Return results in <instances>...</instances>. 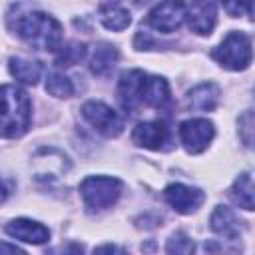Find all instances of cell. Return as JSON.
<instances>
[{
	"mask_svg": "<svg viewBox=\"0 0 255 255\" xmlns=\"http://www.w3.org/2000/svg\"><path fill=\"white\" fill-rule=\"evenodd\" d=\"M14 30L34 50L58 52L62 46V24L46 12H28L20 16Z\"/></svg>",
	"mask_w": 255,
	"mask_h": 255,
	"instance_id": "obj_2",
	"label": "cell"
},
{
	"mask_svg": "<svg viewBox=\"0 0 255 255\" xmlns=\"http://www.w3.org/2000/svg\"><path fill=\"white\" fill-rule=\"evenodd\" d=\"M4 233L10 235L12 239L32 243V245H42L50 239V229L46 225H42L40 221H34V219H26V217L8 221L4 225Z\"/></svg>",
	"mask_w": 255,
	"mask_h": 255,
	"instance_id": "obj_11",
	"label": "cell"
},
{
	"mask_svg": "<svg viewBox=\"0 0 255 255\" xmlns=\"http://www.w3.org/2000/svg\"><path fill=\"white\" fill-rule=\"evenodd\" d=\"M46 92L54 98H70L74 94V86L70 82V78H66L60 72H50L46 78Z\"/></svg>",
	"mask_w": 255,
	"mask_h": 255,
	"instance_id": "obj_21",
	"label": "cell"
},
{
	"mask_svg": "<svg viewBox=\"0 0 255 255\" xmlns=\"http://www.w3.org/2000/svg\"><path fill=\"white\" fill-rule=\"evenodd\" d=\"M98 18H100V22H102L108 30H112V32H122V30H126V28L131 24L129 12H128L120 2H116V0H106V2H102L100 8H98Z\"/></svg>",
	"mask_w": 255,
	"mask_h": 255,
	"instance_id": "obj_15",
	"label": "cell"
},
{
	"mask_svg": "<svg viewBox=\"0 0 255 255\" xmlns=\"http://www.w3.org/2000/svg\"><path fill=\"white\" fill-rule=\"evenodd\" d=\"M32 104L28 94L12 84L2 86V137H20L28 131Z\"/></svg>",
	"mask_w": 255,
	"mask_h": 255,
	"instance_id": "obj_3",
	"label": "cell"
},
{
	"mask_svg": "<svg viewBox=\"0 0 255 255\" xmlns=\"http://www.w3.org/2000/svg\"><path fill=\"white\" fill-rule=\"evenodd\" d=\"M211 58L225 70L241 72L247 70L253 62V44L251 38L243 32H229L219 46L211 50Z\"/></svg>",
	"mask_w": 255,
	"mask_h": 255,
	"instance_id": "obj_4",
	"label": "cell"
},
{
	"mask_svg": "<svg viewBox=\"0 0 255 255\" xmlns=\"http://www.w3.org/2000/svg\"><path fill=\"white\" fill-rule=\"evenodd\" d=\"M165 251H167V253H193V251H195V243H193L183 231H177V233H173V235L167 239Z\"/></svg>",
	"mask_w": 255,
	"mask_h": 255,
	"instance_id": "obj_22",
	"label": "cell"
},
{
	"mask_svg": "<svg viewBox=\"0 0 255 255\" xmlns=\"http://www.w3.org/2000/svg\"><path fill=\"white\" fill-rule=\"evenodd\" d=\"M213 137H215V126L205 118H193L179 124V141L187 153L195 155L205 151Z\"/></svg>",
	"mask_w": 255,
	"mask_h": 255,
	"instance_id": "obj_7",
	"label": "cell"
},
{
	"mask_svg": "<svg viewBox=\"0 0 255 255\" xmlns=\"http://www.w3.org/2000/svg\"><path fill=\"white\" fill-rule=\"evenodd\" d=\"M221 2H223L225 12L231 18H239V16L247 14L255 4V0H221Z\"/></svg>",
	"mask_w": 255,
	"mask_h": 255,
	"instance_id": "obj_23",
	"label": "cell"
},
{
	"mask_svg": "<svg viewBox=\"0 0 255 255\" xmlns=\"http://www.w3.org/2000/svg\"><path fill=\"white\" fill-rule=\"evenodd\" d=\"M251 20L255 22V4H253V8H251Z\"/></svg>",
	"mask_w": 255,
	"mask_h": 255,
	"instance_id": "obj_26",
	"label": "cell"
},
{
	"mask_svg": "<svg viewBox=\"0 0 255 255\" xmlns=\"http://www.w3.org/2000/svg\"><path fill=\"white\" fill-rule=\"evenodd\" d=\"M131 4H135V6H145V4H151V2H155V0H129Z\"/></svg>",
	"mask_w": 255,
	"mask_h": 255,
	"instance_id": "obj_25",
	"label": "cell"
},
{
	"mask_svg": "<svg viewBox=\"0 0 255 255\" xmlns=\"http://www.w3.org/2000/svg\"><path fill=\"white\" fill-rule=\"evenodd\" d=\"M237 133H239L241 143L255 151V108H249L239 116Z\"/></svg>",
	"mask_w": 255,
	"mask_h": 255,
	"instance_id": "obj_19",
	"label": "cell"
},
{
	"mask_svg": "<svg viewBox=\"0 0 255 255\" xmlns=\"http://www.w3.org/2000/svg\"><path fill=\"white\" fill-rule=\"evenodd\" d=\"M131 141L145 149H163V145L169 141V129L163 122H141L131 131Z\"/></svg>",
	"mask_w": 255,
	"mask_h": 255,
	"instance_id": "obj_12",
	"label": "cell"
},
{
	"mask_svg": "<svg viewBox=\"0 0 255 255\" xmlns=\"http://www.w3.org/2000/svg\"><path fill=\"white\" fill-rule=\"evenodd\" d=\"M187 6L183 0H161L145 18V24L161 34L175 32L185 20Z\"/></svg>",
	"mask_w": 255,
	"mask_h": 255,
	"instance_id": "obj_8",
	"label": "cell"
},
{
	"mask_svg": "<svg viewBox=\"0 0 255 255\" xmlns=\"http://www.w3.org/2000/svg\"><path fill=\"white\" fill-rule=\"evenodd\" d=\"M118 60H120V52H118V48L112 46V44H108V42H100V44L94 48V52H92V58H90V70H92L94 76L104 78V76L112 74V70L116 68Z\"/></svg>",
	"mask_w": 255,
	"mask_h": 255,
	"instance_id": "obj_16",
	"label": "cell"
},
{
	"mask_svg": "<svg viewBox=\"0 0 255 255\" xmlns=\"http://www.w3.org/2000/svg\"><path fill=\"white\" fill-rule=\"evenodd\" d=\"M231 199L247 211H255V181L249 173H239L231 185Z\"/></svg>",
	"mask_w": 255,
	"mask_h": 255,
	"instance_id": "obj_18",
	"label": "cell"
},
{
	"mask_svg": "<svg viewBox=\"0 0 255 255\" xmlns=\"http://www.w3.org/2000/svg\"><path fill=\"white\" fill-rule=\"evenodd\" d=\"M185 18L191 32L209 36L217 24V0H189Z\"/></svg>",
	"mask_w": 255,
	"mask_h": 255,
	"instance_id": "obj_9",
	"label": "cell"
},
{
	"mask_svg": "<svg viewBox=\"0 0 255 255\" xmlns=\"http://www.w3.org/2000/svg\"><path fill=\"white\" fill-rule=\"evenodd\" d=\"M86 52H88V48L84 42H68L66 46H60V50L56 54V66H60V68L74 66L86 56Z\"/></svg>",
	"mask_w": 255,
	"mask_h": 255,
	"instance_id": "obj_20",
	"label": "cell"
},
{
	"mask_svg": "<svg viewBox=\"0 0 255 255\" xmlns=\"http://www.w3.org/2000/svg\"><path fill=\"white\" fill-rule=\"evenodd\" d=\"M124 191V183L118 177L108 175H90L80 183V195L88 211H104L120 199Z\"/></svg>",
	"mask_w": 255,
	"mask_h": 255,
	"instance_id": "obj_5",
	"label": "cell"
},
{
	"mask_svg": "<svg viewBox=\"0 0 255 255\" xmlns=\"http://www.w3.org/2000/svg\"><path fill=\"white\" fill-rule=\"evenodd\" d=\"M163 197L177 213L183 215L197 211L205 201V193L199 187H191L185 183H169L163 189Z\"/></svg>",
	"mask_w": 255,
	"mask_h": 255,
	"instance_id": "obj_10",
	"label": "cell"
},
{
	"mask_svg": "<svg viewBox=\"0 0 255 255\" xmlns=\"http://www.w3.org/2000/svg\"><path fill=\"white\" fill-rule=\"evenodd\" d=\"M171 100L169 84L161 76H149L141 70H129L120 76L118 102L128 114H135L139 106L165 108Z\"/></svg>",
	"mask_w": 255,
	"mask_h": 255,
	"instance_id": "obj_1",
	"label": "cell"
},
{
	"mask_svg": "<svg viewBox=\"0 0 255 255\" xmlns=\"http://www.w3.org/2000/svg\"><path fill=\"white\" fill-rule=\"evenodd\" d=\"M82 118L104 137H118L124 131V118L104 102H86L82 106Z\"/></svg>",
	"mask_w": 255,
	"mask_h": 255,
	"instance_id": "obj_6",
	"label": "cell"
},
{
	"mask_svg": "<svg viewBox=\"0 0 255 255\" xmlns=\"http://www.w3.org/2000/svg\"><path fill=\"white\" fill-rule=\"evenodd\" d=\"M219 96H221V90L217 84L203 82L185 94V104L189 110H195V112H213L219 104Z\"/></svg>",
	"mask_w": 255,
	"mask_h": 255,
	"instance_id": "obj_14",
	"label": "cell"
},
{
	"mask_svg": "<svg viewBox=\"0 0 255 255\" xmlns=\"http://www.w3.org/2000/svg\"><path fill=\"white\" fill-rule=\"evenodd\" d=\"M209 227H211L213 233L225 237L227 241L237 239L243 233V229H245L243 221L235 215V211L229 209V207H225V205H217L213 209V213L209 217Z\"/></svg>",
	"mask_w": 255,
	"mask_h": 255,
	"instance_id": "obj_13",
	"label": "cell"
},
{
	"mask_svg": "<svg viewBox=\"0 0 255 255\" xmlns=\"http://www.w3.org/2000/svg\"><path fill=\"white\" fill-rule=\"evenodd\" d=\"M104 251H112V253H114V251H120V253H122L124 249H120V247H116V245H102V247H96V249H94V253H104Z\"/></svg>",
	"mask_w": 255,
	"mask_h": 255,
	"instance_id": "obj_24",
	"label": "cell"
},
{
	"mask_svg": "<svg viewBox=\"0 0 255 255\" xmlns=\"http://www.w3.org/2000/svg\"><path fill=\"white\" fill-rule=\"evenodd\" d=\"M8 70L18 82H22L26 86L38 84V80L42 76V64L38 60H26L20 56H14L8 60Z\"/></svg>",
	"mask_w": 255,
	"mask_h": 255,
	"instance_id": "obj_17",
	"label": "cell"
}]
</instances>
